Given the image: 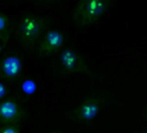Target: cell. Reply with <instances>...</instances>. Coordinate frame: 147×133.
<instances>
[{"label": "cell", "mask_w": 147, "mask_h": 133, "mask_svg": "<svg viewBox=\"0 0 147 133\" xmlns=\"http://www.w3.org/2000/svg\"><path fill=\"white\" fill-rule=\"evenodd\" d=\"M45 28V20L36 14H26L19 22L18 31L23 41L32 42L36 41Z\"/></svg>", "instance_id": "obj_2"}, {"label": "cell", "mask_w": 147, "mask_h": 133, "mask_svg": "<svg viewBox=\"0 0 147 133\" xmlns=\"http://www.w3.org/2000/svg\"><path fill=\"white\" fill-rule=\"evenodd\" d=\"M10 22V17L8 14L0 11V32L7 28Z\"/></svg>", "instance_id": "obj_9"}, {"label": "cell", "mask_w": 147, "mask_h": 133, "mask_svg": "<svg viewBox=\"0 0 147 133\" xmlns=\"http://www.w3.org/2000/svg\"><path fill=\"white\" fill-rule=\"evenodd\" d=\"M7 46V39L0 35V54H1Z\"/></svg>", "instance_id": "obj_12"}, {"label": "cell", "mask_w": 147, "mask_h": 133, "mask_svg": "<svg viewBox=\"0 0 147 133\" xmlns=\"http://www.w3.org/2000/svg\"><path fill=\"white\" fill-rule=\"evenodd\" d=\"M57 133H59V132H57Z\"/></svg>", "instance_id": "obj_14"}, {"label": "cell", "mask_w": 147, "mask_h": 133, "mask_svg": "<svg viewBox=\"0 0 147 133\" xmlns=\"http://www.w3.org/2000/svg\"><path fill=\"white\" fill-rule=\"evenodd\" d=\"M100 111V101L96 97H89L82 101L77 107L76 113L82 121L94 120Z\"/></svg>", "instance_id": "obj_6"}, {"label": "cell", "mask_w": 147, "mask_h": 133, "mask_svg": "<svg viewBox=\"0 0 147 133\" xmlns=\"http://www.w3.org/2000/svg\"><path fill=\"white\" fill-rule=\"evenodd\" d=\"M64 43V35L58 30H49L44 35L39 45V52L42 54H51L58 51Z\"/></svg>", "instance_id": "obj_4"}, {"label": "cell", "mask_w": 147, "mask_h": 133, "mask_svg": "<svg viewBox=\"0 0 147 133\" xmlns=\"http://www.w3.org/2000/svg\"><path fill=\"white\" fill-rule=\"evenodd\" d=\"M144 133H147V131H145V132H144Z\"/></svg>", "instance_id": "obj_13"}, {"label": "cell", "mask_w": 147, "mask_h": 133, "mask_svg": "<svg viewBox=\"0 0 147 133\" xmlns=\"http://www.w3.org/2000/svg\"><path fill=\"white\" fill-rule=\"evenodd\" d=\"M24 68V61L18 54H6L0 60V71L9 78H14L20 75Z\"/></svg>", "instance_id": "obj_5"}, {"label": "cell", "mask_w": 147, "mask_h": 133, "mask_svg": "<svg viewBox=\"0 0 147 133\" xmlns=\"http://www.w3.org/2000/svg\"><path fill=\"white\" fill-rule=\"evenodd\" d=\"M7 93H8V87L3 81H0V99L5 97Z\"/></svg>", "instance_id": "obj_11"}, {"label": "cell", "mask_w": 147, "mask_h": 133, "mask_svg": "<svg viewBox=\"0 0 147 133\" xmlns=\"http://www.w3.org/2000/svg\"><path fill=\"white\" fill-rule=\"evenodd\" d=\"M20 107L18 104L11 99L0 101V119L10 122L17 119L20 115Z\"/></svg>", "instance_id": "obj_7"}, {"label": "cell", "mask_w": 147, "mask_h": 133, "mask_svg": "<svg viewBox=\"0 0 147 133\" xmlns=\"http://www.w3.org/2000/svg\"><path fill=\"white\" fill-rule=\"evenodd\" d=\"M109 8L107 0H82L73 12V23L78 27H88L99 21Z\"/></svg>", "instance_id": "obj_1"}, {"label": "cell", "mask_w": 147, "mask_h": 133, "mask_svg": "<svg viewBox=\"0 0 147 133\" xmlns=\"http://www.w3.org/2000/svg\"><path fill=\"white\" fill-rule=\"evenodd\" d=\"M0 133H19V130L13 125H5L0 129Z\"/></svg>", "instance_id": "obj_10"}, {"label": "cell", "mask_w": 147, "mask_h": 133, "mask_svg": "<svg viewBox=\"0 0 147 133\" xmlns=\"http://www.w3.org/2000/svg\"><path fill=\"white\" fill-rule=\"evenodd\" d=\"M60 65L63 74L72 75L87 71L82 57L73 48H65L60 54Z\"/></svg>", "instance_id": "obj_3"}, {"label": "cell", "mask_w": 147, "mask_h": 133, "mask_svg": "<svg viewBox=\"0 0 147 133\" xmlns=\"http://www.w3.org/2000/svg\"><path fill=\"white\" fill-rule=\"evenodd\" d=\"M21 87H22V90L26 93H31L35 88H36V86H35V83L30 80V79H26L24 80L22 84H21Z\"/></svg>", "instance_id": "obj_8"}]
</instances>
